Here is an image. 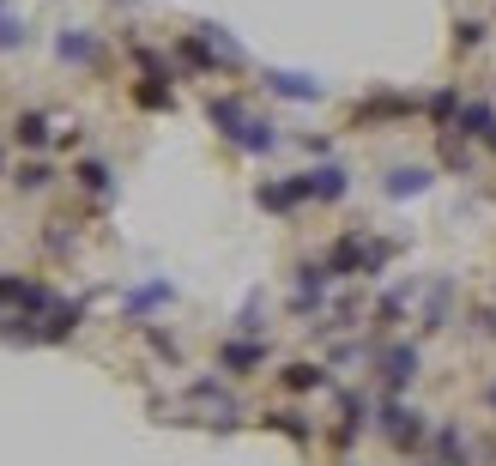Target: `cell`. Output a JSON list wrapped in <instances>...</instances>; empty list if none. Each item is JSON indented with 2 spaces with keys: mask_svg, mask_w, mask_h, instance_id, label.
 <instances>
[{
  "mask_svg": "<svg viewBox=\"0 0 496 466\" xmlns=\"http://www.w3.org/2000/svg\"><path fill=\"white\" fill-rule=\"evenodd\" d=\"M303 188H309L315 200H339V194H345V170H333V163H327V170H303Z\"/></svg>",
  "mask_w": 496,
  "mask_h": 466,
  "instance_id": "2",
  "label": "cell"
},
{
  "mask_svg": "<svg viewBox=\"0 0 496 466\" xmlns=\"http://www.w3.org/2000/svg\"><path fill=\"white\" fill-rule=\"evenodd\" d=\"M267 85H273L278 98H297V103L321 98V85H315V79H303V73H267Z\"/></svg>",
  "mask_w": 496,
  "mask_h": 466,
  "instance_id": "3",
  "label": "cell"
},
{
  "mask_svg": "<svg viewBox=\"0 0 496 466\" xmlns=\"http://www.w3.org/2000/svg\"><path fill=\"white\" fill-rule=\"evenodd\" d=\"M134 98L145 103V109H170V85H139Z\"/></svg>",
  "mask_w": 496,
  "mask_h": 466,
  "instance_id": "11",
  "label": "cell"
},
{
  "mask_svg": "<svg viewBox=\"0 0 496 466\" xmlns=\"http://www.w3.org/2000/svg\"><path fill=\"white\" fill-rule=\"evenodd\" d=\"M473 42H484V24H478V19L460 24V49H473Z\"/></svg>",
  "mask_w": 496,
  "mask_h": 466,
  "instance_id": "13",
  "label": "cell"
},
{
  "mask_svg": "<svg viewBox=\"0 0 496 466\" xmlns=\"http://www.w3.org/2000/svg\"><path fill=\"white\" fill-rule=\"evenodd\" d=\"M13 134H19V145H42V140H49V116H19Z\"/></svg>",
  "mask_w": 496,
  "mask_h": 466,
  "instance_id": "7",
  "label": "cell"
},
{
  "mask_svg": "<svg viewBox=\"0 0 496 466\" xmlns=\"http://www.w3.org/2000/svg\"><path fill=\"white\" fill-rule=\"evenodd\" d=\"M73 176H80V182L91 188V194H109V170H103V163H80Z\"/></svg>",
  "mask_w": 496,
  "mask_h": 466,
  "instance_id": "9",
  "label": "cell"
},
{
  "mask_svg": "<svg viewBox=\"0 0 496 466\" xmlns=\"http://www.w3.org/2000/svg\"><path fill=\"white\" fill-rule=\"evenodd\" d=\"M55 49H61V61H91V55H98V42L91 37H61Z\"/></svg>",
  "mask_w": 496,
  "mask_h": 466,
  "instance_id": "8",
  "label": "cell"
},
{
  "mask_svg": "<svg viewBox=\"0 0 496 466\" xmlns=\"http://www.w3.org/2000/svg\"><path fill=\"white\" fill-rule=\"evenodd\" d=\"M260 358H267L260 345H224V369H237V376H248V369H255Z\"/></svg>",
  "mask_w": 496,
  "mask_h": 466,
  "instance_id": "6",
  "label": "cell"
},
{
  "mask_svg": "<svg viewBox=\"0 0 496 466\" xmlns=\"http://www.w3.org/2000/svg\"><path fill=\"white\" fill-rule=\"evenodd\" d=\"M412 364H417V351L412 345H394V351H388V369H381V376H388V382H412Z\"/></svg>",
  "mask_w": 496,
  "mask_h": 466,
  "instance_id": "5",
  "label": "cell"
},
{
  "mask_svg": "<svg viewBox=\"0 0 496 466\" xmlns=\"http://www.w3.org/2000/svg\"><path fill=\"white\" fill-rule=\"evenodd\" d=\"M424 188H430V170H394V176H388V194H394V200L424 194Z\"/></svg>",
  "mask_w": 496,
  "mask_h": 466,
  "instance_id": "4",
  "label": "cell"
},
{
  "mask_svg": "<svg viewBox=\"0 0 496 466\" xmlns=\"http://www.w3.org/2000/svg\"><path fill=\"white\" fill-rule=\"evenodd\" d=\"M13 182H19V188H49V163H24Z\"/></svg>",
  "mask_w": 496,
  "mask_h": 466,
  "instance_id": "12",
  "label": "cell"
},
{
  "mask_svg": "<svg viewBox=\"0 0 496 466\" xmlns=\"http://www.w3.org/2000/svg\"><path fill=\"white\" fill-rule=\"evenodd\" d=\"M285 387H321V369L315 364H291L285 369Z\"/></svg>",
  "mask_w": 496,
  "mask_h": 466,
  "instance_id": "10",
  "label": "cell"
},
{
  "mask_svg": "<svg viewBox=\"0 0 496 466\" xmlns=\"http://www.w3.org/2000/svg\"><path fill=\"white\" fill-rule=\"evenodd\" d=\"M206 116H212V127H219L230 145H242V152H273V145H278L273 127L255 122V116H248L237 98H212V103H206Z\"/></svg>",
  "mask_w": 496,
  "mask_h": 466,
  "instance_id": "1",
  "label": "cell"
}]
</instances>
